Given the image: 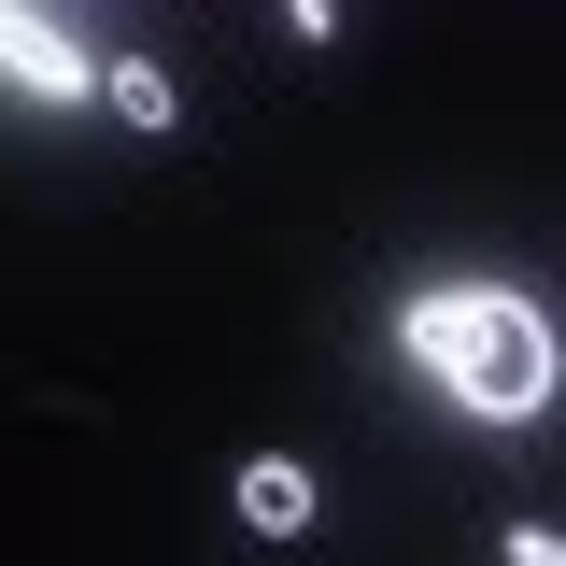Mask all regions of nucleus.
<instances>
[{
	"label": "nucleus",
	"mask_w": 566,
	"mask_h": 566,
	"mask_svg": "<svg viewBox=\"0 0 566 566\" xmlns=\"http://www.w3.org/2000/svg\"><path fill=\"white\" fill-rule=\"evenodd\" d=\"M99 114H114V128H185V99H170L156 57H99Z\"/></svg>",
	"instance_id": "nucleus-4"
},
{
	"label": "nucleus",
	"mask_w": 566,
	"mask_h": 566,
	"mask_svg": "<svg viewBox=\"0 0 566 566\" xmlns=\"http://www.w3.org/2000/svg\"><path fill=\"white\" fill-rule=\"evenodd\" d=\"M397 354H411L439 397L495 411V424L553 411V382H566V340H553V312L524 283H411L397 297Z\"/></svg>",
	"instance_id": "nucleus-1"
},
{
	"label": "nucleus",
	"mask_w": 566,
	"mask_h": 566,
	"mask_svg": "<svg viewBox=\"0 0 566 566\" xmlns=\"http://www.w3.org/2000/svg\"><path fill=\"white\" fill-rule=\"evenodd\" d=\"M241 524H255V538H297V524H312V468H297V453H255V468H241Z\"/></svg>",
	"instance_id": "nucleus-3"
},
{
	"label": "nucleus",
	"mask_w": 566,
	"mask_h": 566,
	"mask_svg": "<svg viewBox=\"0 0 566 566\" xmlns=\"http://www.w3.org/2000/svg\"><path fill=\"white\" fill-rule=\"evenodd\" d=\"M0 57H14V85H29V99H99L85 43H71L57 14H29V0H0Z\"/></svg>",
	"instance_id": "nucleus-2"
},
{
	"label": "nucleus",
	"mask_w": 566,
	"mask_h": 566,
	"mask_svg": "<svg viewBox=\"0 0 566 566\" xmlns=\"http://www.w3.org/2000/svg\"><path fill=\"white\" fill-rule=\"evenodd\" d=\"M495 553H510V566H566V538H553V524H510Z\"/></svg>",
	"instance_id": "nucleus-5"
}]
</instances>
